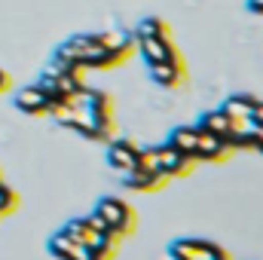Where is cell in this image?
I'll return each instance as SVG.
<instances>
[{
  "mask_svg": "<svg viewBox=\"0 0 263 260\" xmlns=\"http://www.w3.org/2000/svg\"><path fill=\"white\" fill-rule=\"evenodd\" d=\"M95 211L104 217V224H107V233L114 236V239H123V236H129L132 233V220H135V214H132V208L126 202H120V199H101L98 205H95Z\"/></svg>",
  "mask_w": 263,
  "mask_h": 260,
  "instance_id": "6da1fadb",
  "label": "cell"
},
{
  "mask_svg": "<svg viewBox=\"0 0 263 260\" xmlns=\"http://www.w3.org/2000/svg\"><path fill=\"white\" fill-rule=\"evenodd\" d=\"M62 233L70 236L73 242H80V245H86V248H92V251L104 254V257H110V254H114V248H117V239H114L110 233H98V230H92L86 220H70Z\"/></svg>",
  "mask_w": 263,
  "mask_h": 260,
  "instance_id": "7a4b0ae2",
  "label": "cell"
},
{
  "mask_svg": "<svg viewBox=\"0 0 263 260\" xmlns=\"http://www.w3.org/2000/svg\"><path fill=\"white\" fill-rule=\"evenodd\" d=\"M135 49L141 52V59L147 65H162V62L181 59L175 49V40H162V37H135Z\"/></svg>",
  "mask_w": 263,
  "mask_h": 260,
  "instance_id": "3957f363",
  "label": "cell"
},
{
  "mask_svg": "<svg viewBox=\"0 0 263 260\" xmlns=\"http://www.w3.org/2000/svg\"><path fill=\"white\" fill-rule=\"evenodd\" d=\"M172 257L175 260H227V254L211 245V242H199V239H181L172 245Z\"/></svg>",
  "mask_w": 263,
  "mask_h": 260,
  "instance_id": "277c9868",
  "label": "cell"
},
{
  "mask_svg": "<svg viewBox=\"0 0 263 260\" xmlns=\"http://www.w3.org/2000/svg\"><path fill=\"white\" fill-rule=\"evenodd\" d=\"M49 251H52L55 257H62V260H107L104 254H98V251H92V248L73 242V239L65 236V233H55V236L49 239Z\"/></svg>",
  "mask_w": 263,
  "mask_h": 260,
  "instance_id": "5b68a950",
  "label": "cell"
},
{
  "mask_svg": "<svg viewBox=\"0 0 263 260\" xmlns=\"http://www.w3.org/2000/svg\"><path fill=\"white\" fill-rule=\"evenodd\" d=\"M233 153V147L220 138H214L211 132L196 129V162H223Z\"/></svg>",
  "mask_w": 263,
  "mask_h": 260,
  "instance_id": "8992f818",
  "label": "cell"
},
{
  "mask_svg": "<svg viewBox=\"0 0 263 260\" xmlns=\"http://www.w3.org/2000/svg\"><path fill=\"white\" fill-rule=\"evenodd\" d=\"M12 104H15L22 114H28V117H43V114H49L52 98H46L37 86H25V89H18V92L12 95Z\"/></svg>",
  "mask_w": 263,
  "mask_h": 260,
  "instance_id": "52a82bcc",
  "label": "cell"
},
{
  "mask_svg": "<svg viewBox=\"0 0 263 260\" xmlns=\"http://www.w3.org/2000/svg\"><path fill=\"white\" fill-rule=\"evenodd\" d=\"M156 156H159V172L165 178H178V175H187L193 169V159H187L184 153H178L172 144L156 147Z\"/></svg>",
  "mask_w": 263,
  "mask_h": 260,
  "instance_id": "ba28073f",
  "label": "cell"
},
{
  "mask_svg": "<svg viewBox=\"0 0 263 260\" xmlns=\"http://www.w3.org/2000/svg\"><path fill=\"white\" fill-rule=\"evenodd\" d=\"M138 153L141 150L132 141H114V144H107V165L117 172H132V169H138Z\"/></svg>",
  "mask_w": 263,
  "mask_h": 260,
  "instance_id": "9c48e42d",
  "label": "cell"
},
{
  "mask_svg": "<svg viewBox=\"0 0 263 260\" xmlns=\"http://www.w3.org/2000/svg\"><path fill=\"white\" fill-rule=\"evenodd\" d=\"M150 67V80L156 83V86H162V89H175V86H181L187 77V70H184V62L181 59H172V62H162V65H147Z\"/></svg>",
  "mask_w": 263,
  "mask_h": 260,
  "instance_id": "30bf717a",
  "label": "cell"
},
{
  "mask_svg": "<svg viewBox=\"0 0 263 260\" xmlns=\"http://www.w3.org/2000/svg\"><path fill=\"white\" fill-rule=\"evenodd\" d=\"M95 40L123 65L126 59L132 55V37L129 34H123V31H104V34H95Z\"/></svg>",
  "mask_w": 263,
  "mask_h": 260,
  "instance_id": "8fae6325",
  "label": "cell"
},
{
  "mask_svg": "<svg viewBox=\"0 0 263 260\" xmlns=\"http://www.w3.org/2000/svg\"><path fill=\"white\" fill-rule=\"evenodd\" d=\"M162 181H165V175H159V172H144V169L123 172V184H126L129 190H141V193L162 187Z\"/></svg>",
  "mask_w": 263,
  "mask_h": 260,
  "instance_id": "7c38bea8",
  "label": "cell"
},
{
  "mask_svg": "<svg viewBox=\"0 0 263 260\" xmlns=\"http://www.w3.org/2000/svg\"><path fill=\"white\" fill-rule=\"evenodd\" d=\"M196 129L211 132V135H214V138H220V141H230L233 120H230L223 110H208V114H202V117H199V126H196Z\"/></svg>",
  "mask_w": 263,
  "mask_h": 260,
  "instance_id": "4fadbf2b",
  "label": "cell"
},
{
  "mask_svg": "<svg viewBox=\"0 0 263 260\" xmlns=\"http://www.w3.org/2000/svg\"><path fill=\"white\" fill-rule=\"evenodd\" d=\"M168 144H172L178 153H184L187 159L196 162V126H181V129H175L168 135Z\"/></svg>",
  "mask_w": 263,
  "mask_h": 260,
  "instance_id": "5bb4252c",
  "label": "cell"
},
{
  "mask_svg": "<svg viewBox=\"0 0 263 260\" xmlns=\"http://www.w3.org/2000/svg\"><path fill=\"white\" fill-rule=\"evenodd\" d=\"M135 37H162V40H172V28H168V22L156 18V15H147V18L138 22Z\"/></svg>",
  "mask_w": 263,
  "mask_h": 260,
  "instance_id": "9a60e30c",
  "label": "cell"
},
{
  "mask_svg": "<svg viewBox=\"0 0 263 260\" xmlns=\"http://www.w3.org/2000/svg\"><path fill=\"white\" fill-rule=\"evenodd\" d=\"M254 107H257V98H254V95H233L220 110H223L230 120H236V117H251Z\"/></svg>",
  "mask_w": 263,
  "mask_h": 260,
  "instance_id": "2e32d148",
  "label": "cell"
},
{
  "mask_svg": "<svg viewBox=\"0 0 263 260\" xmlns=\"http://www.w3.org/2000/svg\"><path fill=\"white\" fill-rule=\"evenodd\" d=\"M83 220H86L92 230H98V233H107V224H104V217H101L98 211H92V214H89V217H83Z\"/></svg>",
  "mask_w": 263,
  "mask_h": 260,
  "instance_id": "e0dca14e",
  "label": "cell"
},
{
  "mask_svg": "<svg viewBox=\"0 0 263 260\" xmlns=\"http://www.w3.org/2000/svg\"><path fill=\"white\" fill-rule=\"evenodd\" d=\"M9 86H12V77H9L6 70H0V95H3V92H6Z\"/></svg>",
  "mask_w": 263,
  "mask_h": 260,
  "instance_id": "ac0fdd59",
  "label": "cell"
},
{
  "mask_svg": "<svg viewBox=\"0 0 263 260\" xmlns=\"http://www.w3.org/2000/svg\"><path fill=\"white\" fill-rule=\"evenodd\" d=\"M248 9H251L254 15H263V0H248Z\"/></svg>",
  "mask_w": 263,
  "mask_h": 260,
  "instance_id": "d6986e66",
  "label": "cell"
},
{
  "mask_svg": "<svg viewBox=\"0 0 263 260\" xmlns=\"http://www.w3.org/2000/svg\"><path fill=\"white\" fill-rule=\"evenodd\" d=\"M254 150L263 153V126H257V135H254Z\"/></svg>",
  "mask_w": 263,
  "mask_h": 260,
  "instance_id": "ffe728a7",
  "label": "cell"
},
{
  "mask_svg": "<svg viewBox=\"0 0 263 260\" xmlns=\"http://www.w3.org/2000/svg\"><path fill=\"white\" fill-rule=\"evenodd\" d=\"M251 117H254V120L263 126V101H257V107H254V114H251Z\"/></svg>",
  "mask_w": 263,
  "mask_h": 260,
  "instance_id": "44dd1931",
  "label": "cell"
}]
</instances>
